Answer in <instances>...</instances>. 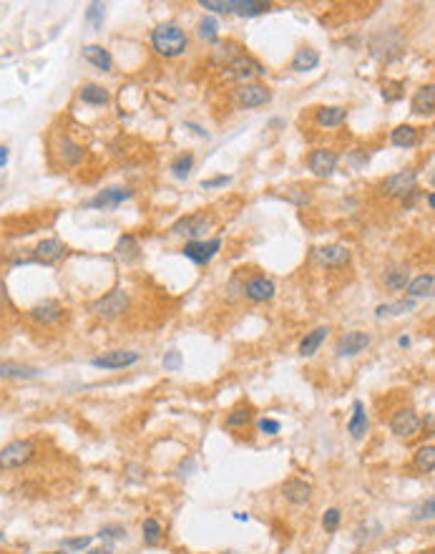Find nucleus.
I'll return each mask as SVG.
<instances>
[{
	"label": "nucleus",
	"mask_w": 435,
	"mask_h": 554,
	"mask_svg": "<svg viewBox=\"0 0 435 554\" xmlns=\"http://www.w3.org/2000/svg\"><path fill=\"white\" fill-rule=\"evenodd\" d=\"M151 46L164 58H179L189 46V38L176 23H161L151 30Z\"/></svg>",
	"instance_id": "obj_1"
},
{
	"label": "nucleus",
	"mask_w": 435,
	"mask_h": 554,
	"mask_svg": "<svg viewBox=\"0 0 435 554\" xmlns=\"http://www.w3.org/2000/svg\"><path fill=\"white\" fill-rule=\"evenodd\" d=\"M36 456V444L30 439H18L11 441L0 449V469L13 471V469H23L25 464H30Z\"/></svg>",
	"instance_id": "obj_2"
},
{
	"label": "nucleus",
	"mask_w": 435,
	"mask_h": 554,
	"mask_svg": "<svg viewBox=\"0 0 435 554\" xmlns=\"http://www.w3.org/2000/svg\"><path fill=\"white\" fill-rule=\"evenodd\" d=\"M126 307H129V292L116 288V290H111V292H106L103 297H98V300L91 305V313L101 320H116L126 313Z\"/></svg>",
	"instance_id": "obj_3"
},
{
	"label": "nucleus",
	"mask_w": 435,
	"mask_h": 554,
	"mask_svg": "<svg viewBox=\"0 0 435 554\" xmlns=\"http://www.w3.org/2000/svg\"><path fill=\"white\" fill-rule=\"evenodd\" d=\"M370 51H372L375 58H382V60L400 58V53H403V36H400V30L390 28V30L377 33V36L372 38V43H370Z\"/></svg>",
	"instance_id": "obj_4"
},
{
	"label": "nucleus",
	"mask_w": 435,
	"mask_h": 554,
	"mask_svg": "<svg viewBox=\"0 0 435 554\" xmlns=\"http://www.w3.org/2000/svg\"><path fill=\"white\" fill-rule=\"evenodd\" d=\"M420 416L415 413L413 408H398L393 416H390V431H393L398 439H413L420 431Z\"/></svg>",
	"instance_id": "obj_5"
},
{
	"label": "nucleus",
	"mask_w": 435,
	"mask_h": 554,
	"mask_svg": "<svg viewBox=\"0 0 435 554\" xmlns=\"http://www.w3.org/2000/svg\"><path fill=\"white\" fill-rule=\"evenodd\" d=\"M138 353L136 350H108L103 356H96L91 361L93 368H103V371H124V368H131L138 363Z\"/></svg>",
	"instance_id": "obj_6"
},
{
	"label": "nucleus",
	"mask_w": 435,
	"mask_h": 554,
	"mask_svg": "<svg viewBox=\"0 0 435 554\" xmlns=\"http://www.w3.org/2000/svg\"><path fill=\"white\" fill-rule=\"evenodd\" d=\"M264 66L259 63V60L249 58V56H234L232 60L227 63V79H234V81H249L252 76H264Z\"/></svg>",
	"instance_id": "obj_7"
},
{
	"label": "nucleus",
	"mask_w": 435,
	"mask_h": 554,
	"mask_svg": "<svg viewBox=\"0 0 435 554\" xmlns=\"http://www.w3.org/2000/svg\"><path fill=\"white\" fill-rule=\"evenodd\" d=\"M415 184H417L415 172L413 169H403V172H395L393 176L385 179L382 192L388 194V197H408V194L415 192Z\"/></svg>",
	"instance_id": "obj_8"
},
{
	"label": "nucleus",
	"mask_w": 435,
	"mask_h": 554,
	"mask_svg": "<svg viewBox=\"0 0 435 554\" xmlns=\"http://www.w3.org/2000/svg\"><path fill=\"white\" fill-rule=\"evenodd\" d=\"M234 98H237V103L242 109H259V106L272 101V94H269V89H264L259 84H245L234 91Z\"/></svg>",
	"instance_id": "obj_9"
},
{
	"label": "nucleus",
	"mask_w": 435,
	"mask_h": 554,
	"mask_svg": "<svg viewBox=\"0 0 435 554\" xmlns=\"http://www.w3.org/2000/svg\"><path fill=\"white\" fill-rule=\"evenodd\" d=\"M63 305H60L58 300H43L38 302V305H33L28 310V318L33 320V323H38V326H56V323H60V318H63Z\"/></svg>",
	"instance_id": "obj_10"
},
{
	"label": "nucleus",
	"mask_w": 435,
	"mask_h": 554,
	"mask_svg": "<svg viewBox=\"0 0 435 554\" xmlns=\"http://www.w3.org/2000/svg\"><path fill=\"white\" fill-rule=\"evenodd\" d=\"M221 250V240L216 237V240H209V242H204V240H191L189 245H184V257H189L191 262H197V265H207L209 259L214 257L216 252Z\"/></svg>",
	"instance_id": "obj_11"
},
{
	"label": "nucleus",
	"mask_w": 435,
	"mask_h": 554,
	"mask_svg": "<svg viewBox=\"0 0 435 554\" xmlns=\"http://www.w3.org/2000/svg\"><path fill=\"white\" fill-rule=\"evenodd\" d=\"M372 343V337H370V333H363V330H350L345 333V335L340 337V343H337V348H335V353L340 358H352L358 356V353H363L368 345Z\"/></svg>",
	"instance_id": "obj_12"
},
{
	"label": "nucleus",
	"mask_w": 435,
	"mask_h": 554,
	"mask_svg": "<svg viewBox=\"0 0 435 554\" xmlns=\"http://www.w3.org/2000/svg\"><path fill=\"white\" fill-rule=\"evenodd\" d=\"M68 252V247L60 240L51 237V240H43L36 250H33V262H41V265H56L58 259H63Z\"/></svg>",
	"instance_id": "obj_13"
},
{
	"label": "nucleus",
	"mask_w": 435,
	"mask_h": 554,
	"mask_svg": "<svg viewBox=\"0 0 435 554\" xmlns=\"http://www.w3.org/2000/svg\"><path fill=\"white\" fill-rule=\"evenodd\" d=\"M350 250L342 247V245H325V247L315 250V259L317 265L322 267H345L350 262Z\"/></svg>",
	"instance_id": "obj_14"
},
{
	"label": "nucleus",
	"mask_w": 435,
	"mask_h": 554,
	"mask_svg": "<svg viewBox=\"0 0 435 554\" xmlns=\"http://www.w3.org/2000/svg\"><path fill=\"white\" fill-rule=\"evenodd\" d=\"M212 227V219L204 217V214H189V217H181L179 222L174 224L171 232L174 235H186L191 240H199V237Z\"/></svg>",
	"instance_id": "obj_15"
},
{
	"label": "nucleus",
	"mask_w": 435,
	"mask_h": 554,
	"mask_svg": "<svg viewBox=\"0 0 435 554\" xmlns=\"http://www.w3.org/2000/svg\"><path fill=\"white\" fill-rule=\"evenodd\" d=\"M307 167L315 176H330L337 169V154L332 149H315L307 159Z\"/></svg>",
	"instance_id": "obj_16"
},
{
	"label": "nucleus",
	"mask_w": 435,
	"mask_h": 554,
	"mask_svg": "<svg viewBox=\"0 0 435 554\" xmlns=\"http://www.w3.org/2000/svg\"><path fill=\"white\" fill-rule=\"evenodd\" d=\"M275 292H277L275 283L267 280V277H252L245 285V297L249 302H269L275 297Z\"/></svg>",
	"instance_id": "obj_17"
},
{
	"label": "nucleus",
	"mask_w": 435,
	"mask_h": 554,
	"mask_svg": "<svg viewBox=\"0 0 435 554\" xmlns=\"http://www.w3.org/2000/svg\"><path fill=\"white\" fill-rule=\"evenodd\" d=\"M282 496H285L290 504L294 506H304L312 501V487L302 479H287L282 484Z\"/></svg>",
	"instance_id": "obj_18"
},
{
	"label": "nucleus",
	"mask_w": 435,
	"mask_h": 554,
	"mask_svg": "<svg viewBox=\"0 0 435 554\" xmlns=\"http://www.w3.org/2000/svg\"><path fill=\"white\" fill-rule=\"evenodd\" d=\"M131 189L126 187H111V189H103L101 194H96L93 199L89 202V207H93V210H114V207H119L121 202H126V199H131Z\"/></svg>",
	"instance_id": "obj_19"
},
{
	"label": "nucleus",
	"mask_w": 435,
	"mask_h": 554,
	"mask_svg": "<svg viewBox=\"0 0 435 554\" xmlns=\"http://www.w3.org/2000/svg\"><path fill=\"white\" fill-rule=\"evenodd\" d=\"M368 428H370V418H368V411H365V404L363 401H355V404H352L350 421H347V434L355 441H360V439H365Z\"/></svg>",
	"instance_id": "obj_20"
},
{
	"label": "nucleus",
	"mask_w": 435,
	"mask_h": 554,
	"mask_svg": "<svg viewBox=\"0 0 435 554\" xmlns=\"http://www.w3.org/2000/svg\"><path fill=\"white\" fill-rule=\"evenodd\" d=\"M58 157L66 167H78V164L84 162L86 151H84V146L76 144L71 136H60L58 138Z\"/></svg>",
	"instance_id": "obj_21"
},
{
	"label": "nucleus",
	"mask_w": 435,
	"mask_h": 554,
	"mask_svg": "<svg viewBox=\"0 0 435 554\" xmlns=\"http://www.w3.org/2000/svg\"><path fill=\"white\" fill-rule=\"evenodd\" d=\"M410 109H413V114H417V116H433V111H435V89H433V84L423 86V89L417 91L415 96H413Z\"/></svg>",
	"instance_id": "obj_22"
},
{
	"label": "nucleus",
	"mask_w": 435,
	"mask_h": 554,
	"mask_svg": "<svg viewBox=\"0 0 435 554\" xmlns=\"http://www.w3.org/2000/svg\"><path fill=\"white\" fill-rule=\"evenodd\" d=\"M84 58L89 60V63H93L98 71L108 73L111 68H114V58H111V53H108L103 46H84Z\"/></svg>",
	"instance_id": "obj_23"
},
{
	"label": "nucleus",
	"mask_w": 435,
	"mask_h": 554,
	"mask_svg": "<svg viewBox=\"0 0 435 554\" xmlns=\"http://www.w3.org/2000/svg\"><path fill=\"white\" fill-rule=\"evenodd\" d=\"M41 373L38 368L33 366H20L15 361H6L0 363V378H13V380H30Z\"/></svg>",
	"instance_id": "obj_24"
},
{
	"label": "nucleus",
	"mask_w": 435,
	"mask_h": 554,
	"mask_svg": "<svg viewBox=\"0 0 435 554\" xmlns=\"http://www.w3.org/2000/svg\"><path fill=\"white\" fill-rule=\"evenodd\" d=\"M327 333H330L327 326H320V328H315V330L307 333V335L302 337V343H299V356H304V358L315 356L317 350H320V345L325 343Z\"/></svg>",
	"instance_id": "obj_25"
},
{
	"label": "nucleus",
	"mask_w": 435,
	"mask_h": 554,
	"mask_svg": "<svg viewBox=\"0 0 435 554\" xmlns=\"http://www.w3.org/2000/svg\"><path fill=\"white\" fill-rule=\"evenodd\" d=\"M269 11L267 0H229V13H237V15H262Z\"/></svg>",
	"instance_id": "obj_26"
},
{
	"label": "nucleus",
	"mask_w": 435,
	"mask_h": 554,
	"mask_svg": "<svg viewBox=\"0 0 435 554\" xmlns=\"http://www.w3.org/2000/svg\"><path fill=\"white\" fill-rule=\"evenodd\" d=\"M408 277H410V270H408L405 265H390L388 270H385V288L393 290V292H400V290L408 288Z\"/></svg>",
	"instance_id": "obj_27"
},
{
	"label": "nucleus",
	"mask_w": 435,
	"mask_h": 554,
	"mask_svg": "<svg viewBox=\"0 0 435 554\" xmlns=\"http://www.w3.org/2000/svg\"><path fill=\"white\" fill-rule=\"evenodd\" d=\"M345 116H347V111L342 109V106H322V109L317 111V124L325 129H335L345 121Z\"/></svg>",
	"instance_id": "obj_28"
},
{
	"label": "nucleus",
	"mask_w": 435,
	"mask_h": 554,
	"mask_svg": "<svg viewBox=\"0 0 435 554\" xmlns=\"http://www.w3.org/2000/svg\"><path fill=\"white\" fill-rule=\"evenodd\" d=\"M433 285H435V277L430 272L425 275H417L410 285H408V295L410 300H417V297H430L433 295Z\"/></svg>",
	"instance_id": "obj_29"
},
{
	"label": "nucleus",
	"mask_w": 435,
	"mask_h": 554,
	"mask_svg": "<svg viewBox=\"0 0 435 554\" xmlns=\"http://www.w3.org/2000/svg\"><path fill=\"white\" fill-rule=\"evenodd\" d=\"M81 101L91 103V106H106V103L111 101V94L98 84H86L84 89H81Z\"/></svg>",
	"instance_id": "obj_30"
},
{
	"label": "nucleus",
	"mask_w": 435,
	"mask_h": 554,
	"mask_svg": "<svg viewBox=\"0 0 435 554\" xmlns=\"http://www.w3.org/2000/svg\"><path fill=\"white\" fill-rule=\"evenodd\" d=\"M390 141H393L398 149H413V146L417 144V129L410 127V124H403V127H398L390 134Z\"/></svg>",
	"instance_id": "obj_31"
},
{
	"label": "nucleus",
	"mask_w": 435,
	"mask_h": 554,
	"mask_svg": "<svg viewBox=\"0 0 435 554\" xmlns=\"http://www.w3.org/2000/svg\"><path fill=\"white\" fill-rule=\"evenodd\" d=\"M317 63H320V53H317V51L299 49L292 58V71H297V73L312 71V68H317Z\"/></svg>",
	"instance_id": "obj_32"
},
{
	"label": "nucleus",
	"mask_w": 435,
	"mask_h": 554,
	"mask_svg": "<svg viewBox=\"0 0 435 554\" xmlns=\"http://www.w3.org/2000/svg\"><path fill=\"white\" fill-rule=\"evenodd\" d=\"M116 252L124 262H136L138 255H141V247H138V240L134 235H124L116 245Z\"/></svg>",
	"instance_id": "obj_33"
},
{
	"label": "nucleus",
	"mask_w": 435,
	"mask_h": 554,
	"mask_svg": "<svg viewBox=\"0 0 435 554\" xmlns=\"http://www.w3.org/2000/svg\"><path fill=\"white\" fill-rule=\"evenodd\" d=\"M415 469L420 471V474H433V469H435V446L433 444L420 446V449H417Z\"/></svg>",
	"instance_id": "obj_34"
},
{
	"label": "nucleus",
	"mask_w": 435,
	"mask_h": 554,
	"mask_svg": "<svg viewBox=\"0 0 435 554\" xmlns=\"http://www.w3.org/2000/svg\"><path fill=\"white\" fill-rule=\"evenodd\" d=\"M252 413L254 411L249 408V406H239V408L229 411L227 418H224V426L227 428H245L252 423Z\"/></svg>",
	"instance_id": "obj_35"
},
{
	"label": "nucleus",
	"mask_w": 435,
	"mask_h": 554,
	"mask_svg": "<svg viewBox=\"0 0 435 554\" xmlns=\"http://www.w3.org/2000/svg\"><path fill=\"white\" fill-rule=\"evenodd\" d=\"M141 532H143V542L149 544V547H154V544H159V542H161V536H164V527H161V524H159V522H156L154 517L143 519Z\"/></svg>",
	"instance_id": "obj_36"
},
{
	"label": "nucleus",
	"mask_w": 435,
	"mask_h": 554,
	"mask_svg": "<svg viewBox=\"0 0 435 554\" xmlns=\"http://www.w3.org/2000/svg\"><path fill=\"white\" fill-rule=\"evenodd\" d=\"M433 517H435V499H433V496H428L423 504H417L415 509H413V514H410L413 522H430Z\"/></svg>",
	"instance_id": "obj_37"
},
{
	"label": "nucleus",
	"mask_w": 435,
	"mask_h": 554,
	"mask_svg": "<svg viewBox=\"0 0 435 554\" xmlns=\"http://www.w3.org/2000/svg\"><path fill=\"white\" fill-rule=\"evenodd\" d=\"M413 307H415V300H400V302H395V305H380V307H377V318H385V315L410 313Z\"/></svg>",
	"instance_id": "obj_38"
},
{
	"label": "nucleus",
	"mask_w": 435,
	"mask_h": 554,
	"mask_svg": "<svg viewBox=\"0 0 435 554\" xmlns=\"http://www.w3.org/2000/svg\"><path fill=\"white\" fill-rule=\"evenodd\" d=\"M191 167H194V157H191V154H181V157L174 159L171 172H174V176H176V179H186V176H189V172H191Z\"/></svg>",
	"instance_id": "obj_39"
},
{
	"label": "nucleus",
	"mask_w": 435,
	"mask_h": 554,
	"mask_svg": "<svg viewBox=\"0 0 435 554\" xmlns=\"http://www.w3.org/2000/svg\"><path fill=\"white\" fill-rule=\"evenodd\" d=\"M199 38H204L209 43H216L219 41V23L214 18H204L199 23Z\"/></svg>",
	"instance_id": "obj_40"
},
{
	"label": "nucleus",
	"mask_w": 435,
	"mask_h": 554,
	"mask_svg": "<svg viewBox=\"0 0 435 554\" xmlns=\"http://www.w3.org/2000/svg\"><path fill=\"white\" fill-rule=\"evenodd\" d=\"M103 3H91L89 11H86V20H91V23L96 25V28H101L103 25Z\"/></svg>",
	"instance_id": "obj_41"
},
{
	"label": "nucleus",
	"mask_w": 435,
	"mask_h": 554,
	"mask_svg": "<svg viewBox=\"0 0 435 554\" xmlns=\"http://www.w3.org/2000/svg\"><path fill=\"white\" fill-rule=\"evenodd\" d=\"M340 519H342L340 509H327V512H325V517H322V527H325V532L337 529V527H340Z\"/></svg>",
	"instance_id": "obj_42"
},
{
	"label": "nucleus",
	"mask_w": 435,
	"mask_h": 554,
	"mask_svg": "<svg viewBox=\"0 0 435 554\" xmlns=\"http://www.w3.org/2000/svg\"><path fill=\"white\" fill-rule=\"evenodd\" d=\"M257 428H259L264 436H277L282 426H280V421H275V418H259V421H257Z\"/></svg>",
	"instance_id": "obj_43"
},
{
	"label": "nucleus",
	"mask_w": 435,
	"mask_h": 554,
	"mask_svg": "<svg viewBox=\"0 0 435 554\" xmlns=\"http://www.w3.org/2000/svg\"><path fill=\"white\" fill-rule=\"evenodd\" d=\"M98 536H101V539H124L126 529L119 524H111V527H103V529L98 532Z\"/></svg>",
	"instance_id": "obj_44"
},
{
	"label": "nucleus",
	"mask_w": 435,
	"mask_h": 554,
	"mask_svg": "<svg viewBox=\"0 0 435 554\" xmlns=\"http://www.w3.org/2000/svg\"><path fill=\"white\" fill-rule=\"evenodd\" d=\"M181 363H184V358H181V353H176V350H171V353L164 356V368H167V371H179Z\"/></svg>",
	"instance_id": "obj_45"
},
{
	"label": "nucleus",
	"mask_w": 435,
	"mask_h": 554,
	"mask_svg": "<svg viewBox=\"0 0 435 554\" xmlns=\"http://www.w3.org/2000/svg\"><path fill=\"white\" fill-rule=\"evenodd\" d=\"M91 536H76V539H63V549H89L91 547Z\"/></svg>",
	"instance_id": "obj_46"
},
{
	"label": "nucleus",
	"mask_w": 435,
	"mask_h": 554,
	"mask_svg": "<svg viewBox=\"0 0 435 554\" xmlns=\"http://www.w3.org/2000/svg\"><path fill=\"white\" fill-rule=\"evenodd\" d=\"M400 89H403V84H385L382 86V96H385V101H395V98H400Z\"/></svg>",
	"instance_id": "obj_47"
},
{
	"label": "nucleus",
	"mask_w": 435,
	"mask_h": 554,
	"mask_svg": "<svg viewBox=\"0 0 435 554\" xmlns=\"http://www.w3.org/2000/svg\"><path fill=\"white\" fill-rule=\"evenodd\" d=\"M232 181V176H214V179H207L202 181L204 189H214V187H224V184H229Z\"/></svg>",
	"instance_id": "obj_48"
},
{
	"label": "nucleus",
	"mask_w": 435,
	"mask_h": 554,
	"mask_svg": "<svg viewBox=\"0 0 435 554\" xmlns=\"http://www.w3.org/2000/svg\"><path fill=\"white\" fill-rule=\"evenodd\" d=\"M6 164H8V149L6 146H0V169L6 167Z\"/></svg>",
	"instance_id": "obj_49"
},
{
	"label": "nucleus",
	"mask_w": 435,
	"mask_h": 554,
	"mask_svg": "<svg viewBox=\"0 0 435 554\" xmlns=\"http://www.w3.org/2000/svg\"><path fill=\"white\" fill-rule=\"evenodd\" d=\"M89 554H114V552H111V547H103V549H91Z\"/></svg>",
	"instance_id": "obj_50"
},
{
	"label": "nucleus",
	"mask_w": 435,
	"mask_h": 554,
	"mask_svg": "<svg viewBox=\"0 0 435 554\" xmlns=\"http://www.w3.org/2000/svg\"><path fill=\"white\" fill-rule=\"evenodd\" d=\"M398 343H400V348H408V345H410V337H400Z\"/></svg>",
	"instance_id": "obj_51"
},
{
	"label": "nucleus",
	"mask_w": 435,
	"mask_h": 554,
	"mask_svg": "<svg viewBox=\"0 0 435 554\" xmlns=\"http://www.w3.org/2000/svg\"><path fill=\"white\" fill-rule=\"evenodd\" d=\"M3 300H6V285L0 283V302H3Z\"/></svg>",
	"instance_id": "obj_52"
},
{
	"label": "nucleus",
	"mask_w": 435,
	"mask_h": 554,
	"mask_svg": "<svg viewBox=\"0 0 435 554\" xmlns=\"http://www.w3.org/2000/svg\"><path fill=\"white\" fill-rule=\"evenodd\" d=\"M428 207H430V210L435 207V194H428Z\"/></svg>",
	"instance_id": "obj_53"
},
{
	"label": "nucleus",
	"mask_w": 435,
	"mask_h": 554,
	"mask_svg": "<svg viewBox=\"0 0 435 554\" xmlns=\"http://www.w3.org/2000/svg\"><path fill=\"white\" fill-rule=\"evenodd\" d=\"M234 519H237V522H247L249 517H247V514H234Z\"/></svg>",
	"instance_id": "obj_54"
},
{
	"label": "nucleus",
	"mask_w": 435,
	"mask_h": 554,
	"mask_svg": "<svg viewBox=\"0 0 435 554\" xmlns=\"http://www.w3.org/2000/svg\"><path fill=\"white\" fill-rule=\"evenodd\" d=\"M46 554H66V552H46Z\"/></svg>",
	"instance_id": "obj_55"
}]
</instances>
